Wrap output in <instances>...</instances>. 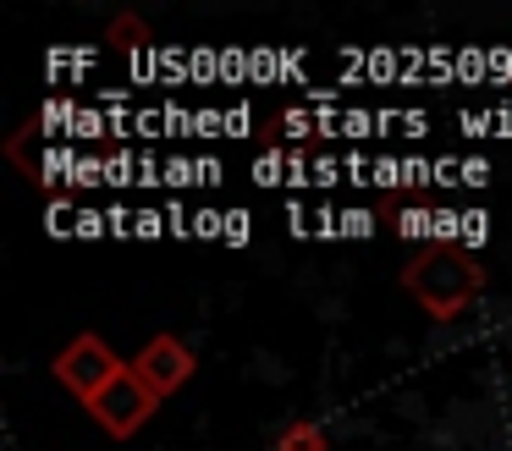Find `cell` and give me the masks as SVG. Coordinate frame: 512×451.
I'll use <instances>...</instances> for the list:
<instances>
[{"mask_svg":"<svg viewBox=\"0 0 512 451\" xmlns=\"http://www.w3.org/2000/svg\"><path fill=\"white\" fill-rule=\"evenodd\" d=\"M127 363L116 358V347L105 336H94V330H83V336H72L67 347L56 352V380L67 385L72 396H78L83 407L94 402V396L105 391V385L116 380V374H122Z\"/></svg>","mask_w":512,"mask_h":451,"instance_id":"obj_2","label":"cell"},{"mask_svg":"<svg viewBox=\"0 0 512 451\" xmlns=\"http://www.w3.org/2000/svg\"><path fill=\"white\" fill-rule=\"evenodd\" d=\"M105 39L122 44V50H138V44H149V22H144V17H133V11H122V17H111Z\"/></svg>","mask_w":512,"mask_h":451,"instance_id":"obj_6","label":"cell"},{"mask_svg":"<svg viewBox=\"0 0 512 451\" xmlns=\"http://www.w3.org/2000/svg\"><path fill=\"white\" fill-rule=\"evenodd\" d=\"M276 451H331V440H325V429H320V424L298 418V424H287V429H281Z\"/></svg>","mask_w":512,"mask_h":451,"instance_id":"obj_5","label":"cell"},{"mask_svg":"<svg viewBox=\"0 0 512 451\" xmlns=\"http://www.w3.org/2000/svg\"><path fill=\"white\" fill-rule=\"evenodd\" d=\"M155 407H160V396L149 391V385L133 374V363H127V369L116 374V380L105 385V391L94 396V402H89V418L105 429V435H116V440H133L138 429H144L149 418H155Z\"/></svg>","mask_w":512,"mask_h":451,"instance_id":"obj_3","label":"cell"},{"mask_svg":"<svg viewBox=\"0 0 512 451\" xmlns=\"http://www.w3.org/2000/svg\"><path fill=\"white\" fill-rule=\"evenodd\" d=\"M193 369H199V358H193V347L182 336H171V330H160V336L144 341V352L133 358V374L149 385V391L166 402V396H177L182 385L193 380Z\"/></svg>","mask_w":512,"mask_h":451,"instance_id":"obj_4","label":"cell"},{"mask_svg":"<svg viewBox=\"0 0 512 451\" xmlns=\"http://www.w3.org/2000/svg\"><path fill=\"white\" fill-rule=\"evenodd\" d=\"M402 292H408L430 319H457L479 292H485V264L468 248L435 242V248H419L402 264Z\"/></svg>","mask_w":512,"mask_h":451,"instance_id":"obj_1","label":"cell"}]
</instances>
